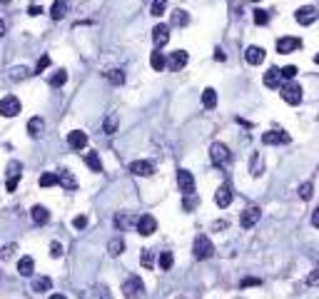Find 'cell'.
Listing matches in <instances>:
<instances>
[{"label": "cell", "mask_w": 319, "mask_h": 299, "mask_svg": "<svg viewBox=\"0 0 319 299\" xmlns=\"http://www.w3.org/2000/svg\"><path fill=\"white\" fill-rule=\"evenodd\" d=\"M279 95H282V100L287 105H299L302 102V88L294 80H287L282 88H279Z\"/></svg>", "instance_id": "cell-1"}, {"label": "cell", "mask_w": 319, "mask_h": 299, "mask_svg": "<svg viewBox=\"0 0 319 299\" xmlns=\"http://www.w3.org/2000/svg\"><path fill=\"white\" fill-rule=\"evenodd\" d=\"M192 252H194L197 259H210V257L215 254V247H212V242H210L207 235H197V237H194V247H192Z\"/></svg>", "instance_id": "cell-2"}, {"label": "cell", "mask_w": 319, "mask_h": 299, "mask_svg": "<svg viewBox=\"0 0 319 299\" xmlns=\"http://www.w3.org/2000/svg\"><path fill=\"white\" fill-rule=\"evenodd\" d=\"M123 294H125V299H140V297L145 294L142 279H140V277H128L125 284H123Z\"/></svg>", "instance_id": "cell-3"}, {"label": "cell", "mask_w": 319, "mask_h": 299, "mask_svg": "<svg viewBox=\"0 0 319 299\" xmlns=\"http://www.w3.org/2000/svg\"><path fill=\"white\" fill-rule=\"evenodd\" d=\"M229 150H227V145H222V142H212V147H210V160H212V165H217V167H222V165H227L229 162Z\"/></svg>", "instance_id": "cell-4"}, {"label": "cell", "mask_w": 319, "mask_h": 299, "mask_svg": "<svg viewBox=\"0 0 319 299\" xmlns=\"http://www.w3.org/2000/svg\"><path fill=\"white\" fill-rule=\"evenodd\" d=\"M20 110H23V105H20V100L15 95H8V97L0 100V115L3 118H15Z\"/></svg>", "instance_id": "cell-5"}, {"label": "cell", "mask_w": 319, "mask_h": 299, "mask_svg": "<svg viewBox=\"0 0 319 299\" xmlns=\"http://www.w3.org/2000/svg\"><path fill=\"white\" fill-rule=\"evenodd\" d=\"M299 48H302V40H299V37H292V35H287V37H279V40H277V53H282V55L297 53Z\"/></svg>", "instance_id": "cell-6"}, {"label": "cell", "mask_w": 319, "mask_h": 299, "mask_svg": "<svg viewBox=\"0 0 319 299\" xmlns=\"http://www.w3.org/2000/svg\"><path fill=\"white\" fill-rule=\"evenodd\" d=\"M259 217H262V209L259 207H245V212H242V217H239V224H242L245 230H252L255 224L259 222Z\"/></svg>", "instance_id": "cell-7"}, {"label": "cell", "mask_w": 319, "mask_h": 299, "mask_svg": "<svg viewBox=\"0 0 319 299\" xmlns=\"http://www.w3.org/2000/svg\"><path fill=\"white\" fill-rule=\"evenodd\" d=\"M177 184H180V192L187 197L194 192V177L190 170H177Z\"/></svg>", "instance_id": "cell-8"}, {"label": "cell", "mask_w": 319, "mask_h": 299, "mask_svg": "<svg viewBox=\"0 0 319 299\" xmlns=\"http://www.w3.org/2000/svg\"><path fill=\"white\" fill-rule=\"evenodd\" d=\"M262 142H264V145H287V142H289V135H287L282 127H274V130H269V132L262 135Z\"/></svg>", "instance_id": "cell-9"}, {"label": "cell", "mask_w": 319, "mask_h": 299, "mask_svg": "<svg viewBox=\"0 0 319 299\" xmlns=\"http://www.w3.org/2000/svg\"><path fill=\"white\" fill-rule=\"evenodd\" d=\"M20 175H23V165L13 160V162L8 165V182H5L8 192H15V187H18V182H20Z\"/></svg>", "instance_id": "cell-10"}, {"label": "cell", "mask_w": 319, "mask_h": 299, "mask_svg": "<svg viewBox=\"0 0 319 299\" xmlns=\"http://www.w3.org/2000/svg\"><path fill=\"white\" fill-rule=\"evenodd\" d=\"M155 230H157V219H155L152 214H142V217L137 219V232H140L142 237L155 235Z\"/></svg>", "instance_id": "cell-11"}, {"label": "cell", "mask_w": 319, "mask_h": 299, "mask_svg": "<svg viewBox=\"0 0 319 299\" xmlns=\"http://www.w3.org/2000/svg\"><path fill=\"white\" fill-rule=\"evenodd\" d=\"M294 18H297L299 25H312V23L317 20V8H314V5H302V8L294 13Z\"/></svg>", "instance_id": "cell-12"}, {"label": "cell", "mask_w": 319, "mask_h": 299, "mask_svg": "<svg viewBox=\"0 0 319 299\" xmlns=\"http://www.w3.org/2000/svg\"><path fill=\"white\" fill-rule=\"evenodd\" d=\"M187 60H190L187 50H172V55L167 58V67L177 72V70H182V67L187 65Z\"/></svg>", "instance_id": "cell-13"}, {"label": "cell", "mask_w": 319, "mask_h": 299, "mask_svg": "<svg viewBox=\"0 0 319 299\" xmlns=\"http://www.w3.org/2000/svg\"><path fill=\"white\" fill-rule=\"evenodd\" d=\"M67 145H70L72 150H85V147H88V135H85L83 130H72V132L67 135Z\"/></svg>", "instance_id": "cell-14"}, {"label": "cell", "mask_w": 319, "mask_h": 299, "mask_svg": "<svg viewBox=\"0 0 319 299\" xmlns=\"http://www.w3.org/2000/svg\"><path fill=\"white\" fill-rule=\"evenodd\" d=\"M152 40H155L157 48L167 45V40H170V28H167V25H155V28H152Z\"/></svg>", "instance_id": "cell-15"}, {"label": "cell", "mask_w": 319, "mask_h": 299, "mask_svg": "<svg viewBox=\"0 0 319 299\" xmlns=\"http://www.w3.org/2000/svg\"><path fill=\"white\" fill-rule=\"evenodd\" d=\"M130 172H132V175H140V177H150V175L155 172V165L147 162V160H135V162L130 165Z\"/></svg>", "instance_id": "cell-16"}, {"label": "cell", "mask_w": 319, "mask_h": 299, "mask_svg": "<svg viewBox=\"0 0 319 299\" xmlns=\"http://www.w3.org/2000/svg\"><path fill=\"white\" fill-rule=\"evenodd\" d=\"M264 85L267 88H282V67H272L264 72Z\"/></svg>", "instance_id": "cell-17"}, {"label": "cell", "mask_w": 319, "mask_h": 299, "mask_svg": "<svg viewBox=\"0 0 319 299\" xmlns=\"http://www.w3.org/2000/svg\"><path fill=\"white\" fill-rule=\"evenodd\" d=\"M245 60H247L250 65H262V62H264V50H262L259 45H250V48L245 50Z\"/></svg>", "instance_id": "cell-18"}, {"label": "cell", "mask_w": 319, "mask_h": 299, "mask_svg": "<svg viewBox=\"0 0 319 299\" xmlns=\"http://www.w3.org/2000/svg\"><path fill=\"white\" fill-rule=\"evenodd\" d=\"M58 179H60V187H63V190H77V179L72 177V172L70 170H60L58 172Z\"/></svg>", "instance_id": "cell-19"}, {"label": "cell", "mask_w": 319, "mask_h": 299, "mask_svg": "<svg viewBox=\"0 0 319 299\" xmlns=\"http://www.w3.org/2000/svg\"><path fill=\"white\" fill-rule=\"evenodd\" d=\"M215 202H217L220 207H229V205H232V187H229V184H222V187H220L217 195H215Z\"/></svg>", "instance_id": "cell-20"}, {"label": "cell", "mask_w": 319, "mask_h": 299, "mask_svg": "<svg viewBox=\"0 0 319 299\" xmlns=\"http://www.w3.org/2000/svg\"><path fill=\"white\" fill-rule=\"evenodd\" d=\"M30 217H32L35 224H48L50 212H48V207H43V205H35V207L30 209Z\"/></svg>", "instance_id": "cell-21"}, {"label": "cell", "mask_w": 319, "mask_h": 299, "mask_svg": "<svg viewBox=\"0 0 319 299\" xmlns=\"http://www.w3.org/2000/svg\"><path fill=\"white\" fill-rule=\"evenodd\" d=\"M48 289H53V279H50V277H35V279H32V292L43 294V292H48Z\"/></svg>", "instance_id": "cell-22"}, {"label": "cell", "mask_w": 319, "mask_h": 299, "mask_svg": "<svg viewBox=\"0 0 319 299\" xmlns=\"http://www.w3.org/2000/svg\"><path fill=\"white\" fill-rule=\"evenodd\" d=\"M43 127H45V120H43V118H30V122H28V135H30V137H40Z\"/></svg>", "instance_id": "cell-23"}, {"label": "cell", "mask_w": 319, "mask_h": 299, "mask_svg": "<svg viewBox=\"0 0 319 299\" xmlns=\"http://www.w3.org/2000/svg\"><path fill=\"white\" fill-rule=\"evenodd\" d=\"M150 65H152V70H165L167 67V58L160 53V50H152V55H150Z\"/></svg>", "instance_id": "cell-24"}, {"label": "cell", "mask_w": 319, "mask_h": 299, "mask_svg": "<svg viewBox=\"0 0 319 299\" xmlns=\"http://www.w3.org/2000/svg\"><path fill=\"white\" fill-rule=\"evenodd\" d=\"M32 269H35V262H32V257H20V262H18V272H20L23 277H30V274H32Z\"/></svg>", "instance_id": "cell-25"}, {"label": "cell", "mask_w": 319, "mask_h": 299, "mask_svg": "<svg viewBox=\"0 0 319 299\" xmlns=\"http://www.w3.org/2000/svg\"><path fill=\"white\" fill-rule=\"evenodd\" d=\"M65 13H67V3H65V0H55L53 8H50V18L60 20V18H65Z\"/></svg>", "instance_id": "cell-26"}, {"label": "cell", "mask_w": 319, "mask_h": 299, "mask_svg": "<svg viewBox=\"0 0 319 299\" xmlns=\"http://www.w3.org/2000/svg\"><path fill=\"white\" fill-rule=\"evenodd\" d=\"M107 252L112 254V257H120L125 252V239L123 237H115V239H110V244H107Z\"/></svg>", "instance_id": "cell-27"}, {"label": "cell", "mask_w": 319, "mask_h": 299, "mask_svg": "<svg viewBox=\"0 0 319 299\" xmlns=\"http://www.w3.org/2000/svg\"><path fill=\"white\" fill-rule=\"evenodd\" d=\"M175 28H185L187 23H190V15H187V10H172V20H170Z\"/></svg>", "instance_id": "cell-28"}, {"label": "cell", "mask_w": 319, "mask_h": 299, "mask_svg": "<svg viewBox=\"0 0 319 299\" xmlns=\"http://www.w3.org/2000/svg\"><path fill=\"white\" fill-rule=\"evenodd\" d=\"M250 172H252L255 177H259V175L264 172V162H262V155H259V152L252 155V160H250Z\"/></svg>", "instance_id": "cell-29"}, {"label": "cell", "mask_w": 319, "mask_h": 299, "mask_svg": "<svg viewBox=\"0 0 319 299\" xmlns=\"http://www.w3.org/2000/svg\"><path fill=\"white\" fill-rule=\"evenodd\" d=\"M202 105H205V110H215V105H217V92H215L212 88H207V90L202 92Z\"/></svg>", "instance_id": "cell-30"}, {"label": "cell", "mask_w": 319, "mask_h": 299, "mask_svg": "<svg viewBox=\"0 0 319 299\" xmlns=\"http://www.w3.org/2000/svg\"><path fill=\"white\" fill-rule=\"evenodd\" d=\"M85 165H88L93 172H102V162H100V155H97V152H88V155H85Z\"/></svg>", "instance_id": "cell-31"}, {"label": "cell", "mask_w": 319, "mask_h": 299, "mask_svg": "<svg viewBox=\"0 0 319 299\" xmlns=\"http://www.w3.org/2000/svg\"><path fill=\"white\" fill-rule=\"evenodd\" d=\"M53 88H63L65 83H67V72L65 70H55L53 75H50V80H48Z\"/></svg>", "instance_id": "cell-32"}, {"label": "cell", "mask_w": 319, "mask_h": 299, "mask_svg": "<svg viewBox=\"0 0 319 299\" xmlns=\"http://www.w3.org/2000/svg\"><path fill=\"white\" fill-rule=\"evenodd\" d=\"M55 184H60V179H58L55 172H45V175H40V187H55Z\"/></svg>", "instance_id": "cell-33"}, {"label": "cell", "mask_w": 319, "mask_h": 299, "mask_svg": "<svg viewBox=\"0 0 319 299\" xmlns=\"http://www.w3.org/2000/svg\"><path fill=\"white\" fill-rule=\"evenodd\" d=\"M105 78H107L110 83H115V85H123V83H125V72H123V70H107Z\"/></svg>", "instance_id": "cell-34"}, {"label": "cell", "mask_w": 319, "mask_h": 299, "mask_svg": "<svg viewBox=\"0 0 319 299\" xmlns=\"http://www.w3.org/2000/svg\"><path fill=\"white\" fill-rule=\"evenodd\" d=\"M172 265H175L172 252H162V254H160V269H172Z\"/></svg>", "instance_id": "cell-35"}, {"label": "cell", "mask_w": 319, "mask_h": 299, "mask_svg": "<svg viewBox=\"0 0 319 299\" xmlns=\"http://www.w3.org/2000/svg\"><path fill=\"white\" fill-rule=\"evenodd\" d=\"M167 10V0H152V8H150V13L155 15V18H160Z\"/></svg>", "instance_id": "cell-36"}, {"label": "cell", "mask_w": 319, "mask_h": 299, "mask_svg": "<svg viewBox=\"0 0 319 299\" xmlns=\"http://www.w3.org/2000/svg\"><path fill=\"white\" fill-rule=\"evenodd\" d=\"M30 72H32V70H28L25 65H18V67H13V72H10V78H13V80L18 83V80H25V78H28Z\"/></svg>", "instance_id": "cell-37"}, {"label": "cell", "mask_w": 319, "mask_h": 299, "mask_svg": "<svg viewBox=\"0 0 319 299\" xmlns=\"http://www.w3.org/2000/svg\"><path fill=\"white\" fill-rule=\"evenodd\" d=\"M130 222H132V217H130V214H125V212L115 214V227H117V230H125Z\"/></svg>", "instance_id": "cell-38"}, {"label": "cell", "mask_w": 319, "mask_h": 299, "mask_svg": "<svg viewBox=\"0 0 319 299\" xmlns=\"http://www.w3.org/2000/svg\"><path fill=\"white\" fill-rule=\"evenodd\" d=\"M140 262H142V267H145V269H152V265H155V254H152V249H142Z\"/></svg>", "instance_id": "cell-39"}, {"label": "cell", "mask_w": 319, "mask_h": 299, "mask_svg": "<svg viewBox=\"0 0 319 299\" xmlns=\"http://www.w3.org/2000/svg\"><path fill=\"white\" fill-rule=\"evenodd\" d=\"M312 195H314V184H312V182H302V184H299V197H302V200H309Z\"/></svg>", "instance_id": "cell-40"}, {"label": "cell", "mask_w": 319, "mask_h": 299, "mask_svg": "<svg viewBox=\"0 0 319 299\" xmlns=\"http://www.w3.org/2000/svg\"><path fill=\"white\" fill-rule=\"evenodd\" d=\"M297 72H299L297 65H285V67H282V78H285V80H294Z\"/></svg>", "instance_id": "cell-41"}, {"label": "cell", "mask_w": 319, "mask_h": 299, "mask_svg": "<svg viewBox=\"0 0 319 299\" xmlns=\"http://www.w3.org/2000/svg\"><path fill=\"white\" fill-rule=\"evenodd\" d=\"M107 135H112L115 130H117V115H107V120H105V127H102Z\"/></svg>", "instance_id": "cell-42"}, {"label": "cell", "mask_w": 319, "mask_h": 299, "mask_svg": "<svg viewBox=\"0 0 319 299\" xmlns=\"http://www.w3.org/2000/svg\"><path fill=\"white\" fill-rule=\"evenodd\" d=\"M255 23L257 25H267L269 23V13L267 10H255Z\"/></svg>", "instance_id": "cell-43"}, {"label": "cell", "mask_w": 319, "mask_h": 299, "mask_svg": "<svg viewBox=\"0 0 319 299\" xmlns=\"http://www.w3.org/2000/svg\"><path fill=\"white\" fill-rule=\"evenodd\" d=\"M72 227H75V230H85V227H88V217H85V214H77V217L72 219Z\"/></svg>", "instance_id": "cell-44"}, {"label": "cell", "mask_w": 319, "mask_h": 299, "mask_svg": "<svg viewBox=\"0 0 319 299\" xmlns=\"http://www.w3.org/2000/svg\"><path fill=\"white\" fill-rule=\"evenodd\" d=\"M48 65H50V58H48V55H43V58L37 60V65H35V70H32V72H37V75H40V72H43Z\"/></svg>", "instance_id": "cell-45"}, {"label": "cell", "mask_w": 319, "mask_h": 299, "mask_svg": "<svg viewBox=\"0 0 319 299\" xmlns=\"http://www.w3.org/2000/svg\"><path fill=\"white\" fill-rule=\"evenodd\" d=\"M63 252H65V249H63V244H60V242H53V244H50V257H55V259H58V257H63Z\"/></svg>", "instance_id": "cell-46"}, {"label": "cell", "mask_w": 319, "mask_h": 299, "mask_svg": "<svg viewBox=\"0 0 319 299\" xmlns=\"http://www.w3.org/2000/svg\"><path fill=\"white\" fill-rule=\"evenodd\" d=\"M13 252H15V244H5V247H3V252H0V259H8V257H13Z\"/></svg>", "instance_id": "cell-47"}, {"label": "cell", "mask_w": 319, "mask_h": 299, "mask_svg": "<svg viewBox=\"0 0 319 299\" xmlns=\"http://www.w3.org/2000/svg\"><path fill=\"white\" fill-rule=\"evenodd\" d=\"M259 284H262L259 279H255V277H247V279H242V284H239V287L245 289V287H259Z\"/></svg>", "instance_id": "cell-48"}, {"label": "cell", "mask_w": 319, "mask_h": 299, "mask_svg": "<svg viewBox=\"0 0 319 299\" xmlns=\"http://www.w3.org/2000/svg\"><path fill=\"white\" fill-rule=\"evenodd\" d=\"M197 205V200H192V195H187L185 197V202H182V207H185V212H192V207Z\"/></svg>", "instance_id": "cell-49"}, {"label": "cell", "mask_w": 319, "mask_h": 299, "mask_svg": "<svg viewBox=\"0 0 319 299\" xmlns=\"http://www.w3.org/2000/svg\"><path fill=\"white\" fill-rule=\"evenodd\" d=\"M307 284H312V287H314V284H319V269H317V272H312V274L307 277Z\"/></svg>", "instance_id": "cell-50"}, {"label": "cell", "mask_w": 319, "mask_h": 299, "mask_svg": "<svg viewBox=\"0 0 319 299\" xmlns=\"http://www.w3.org/2000/svg\"><path fill=\"white\" fill-rule=\"evenodd\" d=\"M40 13H43V8H40V5H30V8H28V15H32V18L40 15Z\"/></svg>", "instance_id": "cell-51"}, {"label": "cell", "mask_w": 319, "mask_h": 299, "mask_svg": "<svg viewBox=\"0 0 319 299\" xmlns=\"http://www.w3.org/2000/svg\"><path fill=\"white\" fill-rule=\"evenodd\" d=\"M312 224H314V227L319 230V207H317V209L312 212Z\"/></svg>", "instance_id": "cell-52"}, {"label": "cell", "mask_w": 319, "mask_h": 299, "mask_svg": "<svg viewBox=\"0 0 319 299\" xmlns=\"http://www.w3.org/2000/svg\"><path fill=\"white\" fill-rule=\"evenodd\" d=\"M3 35H5V20L0 18V37H3Z\"/></svg>", "instance_id": "cell-53"}, {"label": "cell", "mask_w": 319, "mask_h": 299, "mask_svg": "<svg viewBox=\"0 0 319 299\" xmlns=\"http://www.w3.org/2000/svg\"><path fill=\"white\" fill-rule=\"evenodd\" d=\"M50 299H67L65 294H50Z\"/></svg>", "instance_id": "cell-54"}, {"label": "cell", "mask_w": 319, "mask_h": 299, "mask_svg": "<svg viewBox=\"0 0 319 299\" xmlns=\"http://www.w3.org/2000/svg\"><path fill=\"white\" fill-rule=\"evenodd\" d=\"M314 62H317V65H319V53H317V55H314Z\"/></svg>", "instance_id": "cell-55"}, {"label": "cell", "mask_w": 319, "mask_h": 299, "mask_svg": "<svg viewBox=\"0 0 319 299\" xmlns=\"http://www.w3.org/2000/svg\"><path fill=\"white\" fill-rule=\"evenodd\" d=\"M0 3H10V0H0Z\"/></svg>", "instance_id": "cell-56"}, {"label": "cell", "mask_w": 319, "mask_h": 299, "mask_svg": "<svg viewBox=\"0 0 319 299\" xmlns=\"http://www.w3.org/2000/svg\"><path fill=\"white\" fill-rule=\"evenodd\" d=\"M252 3H259V0H252Z\"/></svg>", "instance_id": "cell-57"}]
</instances>
